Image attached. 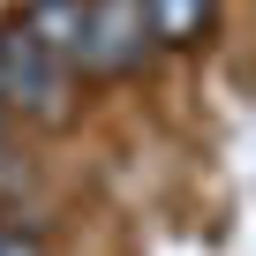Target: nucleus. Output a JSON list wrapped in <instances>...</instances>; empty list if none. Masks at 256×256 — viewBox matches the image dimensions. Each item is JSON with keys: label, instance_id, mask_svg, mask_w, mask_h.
<instances>
[{"label": "nucleus", "instance_id": "f257e3e1", "mask_svg": "<svg viewBox=\"0 0 256 256\" xmlns=\"http://www.w3.org/2000/svg\"><path fill=\"white\" fill-rule=\"evenodd\" d=\"M76 90V68L53 60L23 23L0 30V113H30V120H60Z\"/></svg>", "mask_w": 256, "mask_h": 256}, {"label": "nucleus", "instance_id": "f03ea898", "mask_svg": "<svg viewBox=\"0 0 256 256\" xmlns=\"http://www.w3.org/2000/svg\"><path fill=\"white\" fill-rule=\"evenodd\" d=\"M144 53H151V8H144V0H83L76 68H90V76H128Z\"/></svg>", "mask_w": 256, "mask_h": 256}, {"label": "nucleus", "instance_id": "7ed1b4c3", "mask_svg": "<svg viewBox=\"0 0 256 256\" xmlns=\"http://www.w3.org/2000/svg\"><path fill=\"white\" fill-rule=\"evenodd\" d=\"M53 60L76 68V38H83V0H23V16H16Z\"/></svg>", "mask_w": 256, "mask_h": 256}, {"label": "nucleus", "instance_id": "20e7f679", "mask_svg": "<svg viewBox=\"0 0 256 256\" xmlns=\"http://www.w3.org/2000/svg\"><path fill=\"white\" fill-rule=\"evenodd\" d=\"M144 8H151V46H196L218 0H144Z\"/></svg>", "mask_w": 256, "mask_h": 256}, {"label": "nucleus", "instance_id": "39448f33", "mask_svg": "<svg viewBox=\"0 0 256 256\" xmlns=\"http://www.w3.org/2000/svg\"><path fill=\"white\" fill-rule=\"evenodd\" d=\"M0 256H46L30 234H16V226H0Z\"/></svg>", "mask_w": 256, "mask_h": 256}]
</instances>
